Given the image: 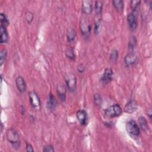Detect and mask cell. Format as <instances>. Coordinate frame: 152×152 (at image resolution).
Here are the masks:
<instances>
[{"label":"cell","mask_w":152,"mask_h":152,"mask_svg":"<svg viewBox=\"0 0 152 152\" xmlns=\"http://www.w3.org/2000/svg\"><path fill=\"white\" fill-rule=\"evenodd\" d=\"M137 55L134 51H129L124 58L125 64L127 66L134 65L137 61Z\"/></svg>","instance_id":"cell-8"},{"label":"cell","mask_w":152,"mask_h":152,"mask_svg":"<svg viewBox=\"0 0 152 152\" xmlns=\"http://www.w3.org/2000/svg\"><path fill=\"white\" fill-rule=\"evenodd\" d=\"M34 18V15L31 11H27L25 13V19L27 23L30 24L32 22Z\"/></svg>","instance_id":"cell-29"},{"label":"cell","mask_w":152,"mask_h":152,"mask_svg":"<svg viewBox=\"0 0 152 152\" xmlns=\"http://www.w3.org/2000/svg\"><path fill=\"white\" fill-rule=\"evenodd\" d=\"M77 70L80 73H82L84 71H85V67L83 65V64H79L77 66Z\"/></svg>","instance_id":"cell-31"},{"label":"cell","mask_w":152,"mask_h":152,"mask_svg":"<svg viewBox=\"0 0 152 152\" xmlns=\"http://www.w3.org/2000/svg\"><path fill=\"white\" fill-rule=\"evenodd\" d=\"M1 132H2V129H3V124H2V123H1Z\"/></svg>","instance_id":"cell-34"},{"label":"cell","mask_w":152,"mask_h":152,"mask_svg":"<svg viewBox=\"0 0 152 152\" xmlns=\"http://www.w3.org/2000/svg\"><path fill=\"white\" fill-rule=\"evenodd\" d=\"M138 123L140 126V128L143 131H147L148 129L147 121L145 117L144 116H140L138 118Z\"/></svg>","instance_id":"cell-21"},{"label":"cell","mask_w":152,"mask_h":152,"mask_svg":"<svg viewBox=\"0 0 152 152\" xmlns=\"http://www.w3.org/2000/svg\"><path fill=\"white\" fill-rule=\"evenodd\" d=\"M137 104L134 100H131L126 104L124 108V110L126 113H131L134 112L137 109Z\"/></svg>","instance_id":"cell-16"},{"label":"cell","mask_w":152,"mask_h":152,"mask_svg":"<svg viewBox=\"0 0 152 152\" xmlns=\"http://www.w3.org/2000/svg\"><path fill=\"white\" fill-rule=\"evenodd\" d=\"M125 128L127 132L132 137H138L140 135V127L134 120L131 119L128 121L126 123Z\"/></svg>","instance_id":"cell-4"},{"label":"cell","mask_w":152,"mask_h":152,"mask_svg":"<svg viewBox=\"0 0 152 152\" xmlns=\"http://www.w3.org/2000/svg\"><path fill=\"white\" fill-rule=\"evenodd\" d=\"M118 55H119V53H118V51L114 49H113L111 52H110V60L111 62H115L117 61L118 58Z\"/></svg>","instance_id":"cell-26"},{"label":"cell","mask_w":152,"mask_h":152,"mask_svg":"<svg viewBox=\"0 0 152 152\" xmlns=\"http://www.w3.org/2000/svg\"><path fill=\"white\" fill-rule=\"evenodd\" d=\"M15 84L18 90L21 93H24L26 90V84L21 76H18L15 79Z\"/></svg>","instance_id":"cell-14"},{"label":"cell","mask_w":152,"mask_h":152,"mask_svg":"<svg viewBox=\"0 0 152 152\" xmlns=\"http://www.w3.org/2000/svg\"><path fill=\"white\" fill-rule=\"evenodd\" d=\"M80 28L83 37L85 39H88L91 33V26L89 20L87 18H81L80 23Z\"/></svg>","instance_id":"cell-2"},{"label":"cell","mask_w":152,"mask_h":152,"mask_svg":"<svg viewBox=\"0 0 152 152\" xmlns=\"http://www.w3.org/2000/svg\"><path fill=\"white\" fill-rule=\"evenodd\" d=\"M137 46V39L134 36H132L128 43V49L129 51H134L135 48Z\"/></svg>","instance_id":"cell-24"},{"label":"cell","mask_w":152,"mask_h":152,"mask_svg":"<svg viewBox=\"0 0 152 152\" xmlns=\"http://www.w3.org/2000/svg\"><path fill=\"white\" fill-rule=\"evenodd\" d=\"M56 93L59 99L61 102H65L66 99V88L62 83H59L56 86Z\"/></svg>","instance_id":"cell-11"},{"label":"cell","mask_w":152,"mask_h":152,"mask_svg":"<svg viewBox=\"0 0 152 152\" xmlns=\"http://www.w3.org/2000/svg\"><path fill=\"white\" fill-rule=\"evenodd\" d=\"M113 75V72L112 69L110 68H106L100 79V83L104 85L109 84L112 81Z\"/></svg>","instance_id":"cell-7"},{"label":"cell","mask_w":152,"mask_h":152,"mask_svg":"<svg viewBox=\"0 0 152 152\" xmlns=\"http://www.w3.org/2000/svg\"><path fill=\"white\" fill-rule=\"evenodd\" d=\"M0 39L1 44H5L8 42L9 36L6 27L0 26Z\"/></svg>","instance_id":"cell-15"},{"label":"cell","mask_w":152,"mask_h":152,"mask_svg":"<svg viewBox=\"0 0 152 152\" xmlns=\"http://www.w3.org/2000/svg\"><path fill=\"white\" fill-rule=\"evenodd\" d=\"M127 21L129 28L132 31L136 30L138 26V20H137V14L131 12L127 16Z\"/></svg>","instance_id":"cell-9"},{"label":"cell","mask_w":152,"mask_h":152,"mask_svg":"<svg viewBox=\"0 0 152 152\" xmlns=\"http://www.w3.org/2000/svg\"><path fill=\"white\" fill-rule=\"evenodd\" d=\"M66 56L71 60H74L75 58V55L74 52V49L72 48H69L66 49L65 52Z\"/></svg>","instance_id":"cell-25"},{"label":"cell","mask_w":152,"mask_h":152,"mask_svg":"<svg viewBox=\"0 0 152 152\" xmlns=\"http://www.w3.org/2000/svg\"><path fill=\"white\" fill-rule=\"evenodd\" d=\"M26 151H30V152H33L34 151V149L33 148V146L28 144V143H26Z\"/></svg>","instance_id":"cell-32"},{"label":"cell","mask_w":152,"mask_h":152,"mask_svg":"<svg viewBox=\"0 0 152 152\" xmlns=\"http://www.w3.org/2000/svg\"><path fill=\"white\" fill-rule=\"evenodd\" d=\"M65 83L68 90L70 93H74L77 88V78L75 74L68 73L65 77Z\"/></svg>","instance_id":"cell-5"},{"label":"cell","mask_w":152,"mask_h":152,"mask_svg":"<svg viewBox=\"0 0 152 152\" xmlns=\"http://www.w3.org/2000/svg\"><path fill=\"white\" fill-rule=\"evenodd\" d=\"M141 1H135V0H132L130 2V6L131 8L132 11V12L137 14L138 12V10L140 7V4H141Z\"/></svg>","instance_id":"cell-18"},{"label":"cell","mask_w":152,"mask_h":152,"mask_svg":"<svg viewBox=\"0 0 152 152\" xmlns=\"http://www.w3.org/2000/svg\"><path fill=\"white\" fill-rule=\"evenodd\" d=\"M7 138L12 147L17 150L20 146V137L17 131L13 128H10L7 131Z\"/></svg>","instance_id":"cell-1"},{"label":"cell","mask_w":152,"mask_h":152,"mask_svg":"<svg viewBox=\"0 0 152 152\" xmlns=\"http://www.w3.org/2000/svg\"><path fill=\"white\" fill-rule=\"evenodd\" d=\"M43 151L45 152H47V151L53 152V151H55V150L53 148V147L52 145H46L44 147Z\"/></svg>","instance_id":"cell-30"},{"label":"cell","mask_w":152,"mask_h":152,"mask_svg":"<svg viewBox=\"0 0 152 152\" xmlns=\"http://www.w3.org/2000/svg\"><path fill=\"white\" fill-rule=\"evenodd\" d=\"M93 99H94V103L96 105H97L98 106H101V105L102 104V99L101 96L99 94H98V93L94 94Z\"/></svg>","instance_id":"cell-27"},{"label":"cell","mask_w":152,"mask_h":152,"mask_svg":"<svg viewBox=\"0 0 152 152\" xmlns=\"http://www.w3.org/2000/svg\"><path fill=\"white\" fill-rule=\"evenodd\" d=\"M151 113H152V112H151V108H150L149 109H148L147 114H148V115L149 116V118H150V119H151Z\"/></svg>","instance_id":"cell-33"},{"label":"cell","mask_w":152,"mask_h":152,"mask_svg":"<svg viewBox=\"0 0 152 152\" xmlns=\"http://www.w3.org/2000/svg\"><path fill=\"white\" fill-rule=\"evenodd\" d=\"M0 20H1V26H4V27H7L10 24L9 20L7 18V16L5 14L1 13V14H0Z\"/></svg>","instance_id":"cell-23"},{"label":"cell","mask_w":152,"mask_h":152,"mask_svg":"<svg viewBox=\"0 0 152 152\" xmlns=\"http://www.w3.org/2000/svg\"><path fill=\"white\" fill-rule=\"evenodd\" d=\"M28 99L31 106L35 110H39L41 107L40 98L34 90H31L28 93Z\"/></svg>","instance_id":"cell-6"},{"label":"cell","mask_w":152,"mask_h":152,"mask_svg":"<svg viewBox=\"0 0 152 152\" xmlns=\"http://www.w3.org/2000/svg\"><path fill=\"white\" fill-rule=\"evenodd\" d=\"M81 11L84 14L86 15L90 14L93 11L92 1L88 0L82 1Z\"/></svg>","instance_id":"cell-12"},{"label":"cell","mask_w":152,"mask_h":152,"mask_svg":"<svg viewBox=\"0 0 152 152\" xmlns=\"http://www.w3.org/2000/svg\"><path fill=\"white\" fill-rule=\"evenodd\" d=\"M77 36V32L74 28H69L66 33V39L68 42H72Z\"/></svg>","instance_id":"cell-20"},{"label":"cell","mask_w":152,"mask_h":152,"mask_svg":"<svg viewBox=\"0 0 152 152\" xmlns=\"http://www.w3.org/2000/svg\"><path fill=\"white\" fill-rule=\"evenodd\" d=\"M101 17L102 15H96L94 18V34H98L101 29Z\"/></svg>","instance_id":"cell-17"},{"label":"cell","mask_w":152,"mask_h":152,"mask_svg":"<svg viewBox=\"0 0 152 152\" xmlns=\"http://www.w3.org/2000/svg\"><path fill=\"white\" fill-rule=\"evenodd\" d=\"M58 102L56 100V99L55 97L53 96V94L51 93H49L48 100L47 101V104H46V107L48 109V110L50 111H53L55 109V108L57 106Z\"/></svg>","instance_id":"cell-13"},{"label":"cell","mask_w":152,"mask_h":152,"mask_svg":"<svg viewBox=\"0 0 152 152\" xmlns=\"http://www.w3.org/2000/svg\"><path fill=\"white\" fill-rule=\"evenodd\" d=\"M7 55V51L5 49H3L0 52V65L1 66L5 62Z\"/></svg>","instance_id":"cell-28"},{"label":"cell","mask_w":152,"mask_h":152,"mask_svg":"<svg viewBox=\"0 0 152 152\" xmlns=\"http://www.w3.org/2000/svg\"><path fill=\"white\" fill-rule=\"evenodd\" d=\"M76 117L80 124L82 125H86L87 123V113L84 109H80L76 113Z\"/></svg>","instance_id":"cell-10"},{"label":"cell","mask_w":152,"mask_h":152,"mask_svg":"<svg viewBox=\"0 0 152 152\" xmlns=\"http://www.w3.org/2000/svg\"><path fill=\"white\" fill-rule=\"evenodd\" d=\"M122 109L119 104H115L110 106L104 110V115L110 118H115L121 115Z\"/></svg>","instance_id":"cell-3"},{"label":"cell","mask_w":152,"mask_h":152,"mask_svg":"<svg viewBox=\"0 0 152 152\" xmlns=\"http://www.w3.org/2000/svg\"><path fill=\"white\" fill-rule=\"evenodd\" d=\"M103 8V2L101 1H97L95 2V12L96 15H102Z\"/></svg>","instance_id":"cell-22"},{"label":"cell","mask_w":152,"mask_h":152,"mask_svg":"<svg viewBox=\"0 0 152 152\" xmlns=\"http://www.w3.org/2000/svg\"><path fill=\"white\" fill-rule=\"evenodd\" d=\"M112 4L118 11L122 12L123 11L124 8V2L122 0L112 1Z\"/></svg>","instance_id":"cell-19"}]
</instances>
